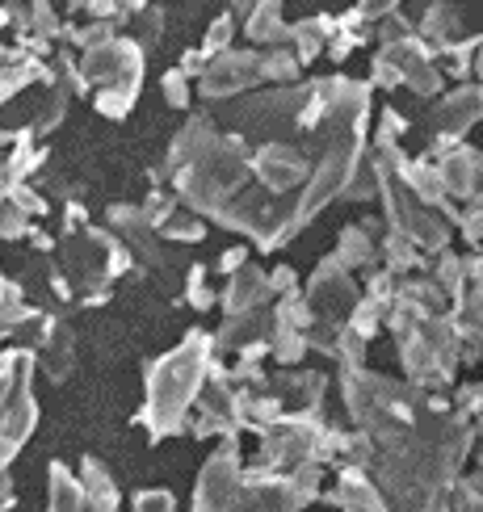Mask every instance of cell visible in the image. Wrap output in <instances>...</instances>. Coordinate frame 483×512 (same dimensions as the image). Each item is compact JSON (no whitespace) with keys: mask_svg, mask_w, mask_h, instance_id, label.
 Returning <instances> with one entry per match:
<instances>
[{"mask_svg":"<svg viewBox=\"0 0 483 512\" xmlns=\"http://www.w3.org/2000/svg\"><path fill=\"white\" fill-rule=\"evenodd\" d=\"M206 366V336H189L185 349L152 370V416L173 429V420L185 412V403L198 395V378Z\"/></svg>","mask_w":483,"mask_h":512,"instance_id":"1","label":"cell"},{"mask_svg":"<svg viewBox=\"0 0 483 512\" xmlns=\"http://www.w3.org/2000/svg\"><path fill=\"white\" fill-rule=\"evenodd\" d=\"M257 80H265L261 55H252V51H223V55L210 59V68H202V93L206 97L240 93V89H252Z\"/></svg>","mask_w":483,"mask_h":512,"instance_id":"2","label":"cell"},{"mask_svg":"<svg viewBox=\"0 0 483 512\" xmlns=\"http://www.w3.org/2000/svg\"><path fill=\"white\" fill-rule=\"evenodd\" d=\"M475 114H479V93H475V89L450 93L446 101H437L433 122H429V135H433L437 143H450V139H458V135L475 122Z\"/></svg>","mask_w":483,"mask_h":512,"instance_id":"3","label":"cell"},{"mask_svg":"<svg viewBox=\"0 0 483 512\" xmlns=\"http://www.w3.org/2000/svg\"><path fill=\"white\" fill-rule=\"evenodd\" d=\"M437 181L441 189H450L458 198H475V185H479V156L471 147H454V152L437 164Z\"/></svg>","mask_w":483,"mask_h":512,"instance_id":"4","label":"cell"},{"mask_svg":"<svg viewBox=\"0 0 483 512\" xmlns=\"http://www.w3.org/2000/svg\"><path fill=\"white\" fill-rule=\"evenodd\" d=\"M269 298V277L252 265V261H244L240 269H236V277H231V286H227V298H223V307L227 311H252L257 303H265Z\"/></svg>","mask_w":483,"mask_h":512,"instance_id":"5","label":"cell"},{"mask_svg":"<svg viewBox=\"0 0 483 512\" xmlns=\"http://www.w3.org/2000/svg\"><path fill=\"white\" fill-rule=\"evenodd\" d=\"M420 34H425L433 47H454L462 38V9L450 5V0H433L425 9V21H420Z\"/></svg>","mask_w":483,"mask_h":512,"instance_id":"6","label":"cell"},{"mask_svg":"<svg viewBox=\"0 0 483 512\" xmlns=\"http://www.w3.org/2000/svg\"><path fill=\"white\" fill-rule=\"evenodd\" d=\"M248 38L257 42H290V26L282 21V0H252L248 5Z\"/></svg>","mask_w":483,"mask_h":512,"instance_id":"7","label":"cell"},{"mask_svg":"<svg viewBox=\"0 0 483 512\" xmlns=\"http://www.w3.org/2000/svg\"><path fill=\"white\" fill-rule=\"evenodd\" d=\"M336 34V21L332 17H307V21H294L290 26V42H294V55L303 63H311L328 47V38Z\"/></svg>","mask_w":483,"mask_h":512,"instance_id":"8","label":"cell"},{"mask_svg":"<svg viewBox=\"0 0 483 512\" xmlns=\"http://www.w3.org/2000/svg\"><path fill=\"white\" fill-rule=\"evenodd\" d=\"M374 256V244L362 227H349L341 236V248H336V265H366Z\"/></svg>","mask_w":483,"mask_h":512,"instance_id":"9","label":"cell"},{"mask_svg":"<svg viewBox=\"0 0 483 512\" xmlns=\"http://www.w3.org/2000/svg\"><path fill=\"white\" fill-rule=\"evenodd\" d=\"M160 34H164V17H160V9H143L139 21H135V38H131V42H135L139 51H147Z\"/></svg>","mask_w":483,"mask_h":512,"instance_id":"10","label":"cell"},{"mask_svg":"<svg viewBox=\"0 0 483 512\" xmlns=\"http://www.w3.org/2000/svg\"><path fill=\"white\" fill-rule=\"evenodd\" d=\"M231 21H236V17H231V13H223V17L215 21V26H210L202 55H215V51H223V47H227V42H231V30H236V26H231Z\"/></svg>","mask_w":483,"mask_h":512,"instance_id":"11","label":"cell"},{"mask_svg":"<svg viewBox=\"0 0 483 512\" xmlns=\"http://www.w3.org/2000/svg\"><path fill=\"white\" fill-rule=\"evenodd\" d=\"M160 231L173 240H202V223H194V219H164Z\"/></svg>","mask_w":483,"mask_h":512,"instance_id":"12","label":"cell"},{"mask_svg":"<svg viewBox=\"0 0 483 512\" xmlns=\"http://www.w3.org/2000/svg\"><path fill=\"white\" fill-rule=\"evenodd\" d=\"M164 97H168V105H189V76L168 72L164 76Z\"/></svg>","mask_w":483,"mask_h":512,"instance_id":"13","label":"cell"},{"mask_svg":"<svg viewBox=\"0 0 483 512\" xmlns=\"http://www.w3.org/2000/svg\"><path fill=\"white\" fill-rule=\"evenodd\" d=\"M395 5L399 0H357V21H378V17H387V13H395Z\"/></svg>","mask_w":483,"mask_h":512,"instance_id":"14","label":"cell"},{"mask_svg":"<svg viewBox=\"0 0 483 512\" xmlns=\"http://www.w3.org/2000/svg\"><path fill=\"white\" fill-rule=\"evenodd\" d=\"M244 261H248V252H244V248H231V252H223V261H219V269H223V273H227V269H231V273H236V269H240Z\"/></svg>","mask_w":483,"mask_h":512,"instance_id":"15","label":"cell"},{"mask_svg":"<svg viewBox=\"0 0 483 512\" xmlns=\"http://www.w3.org/2000/svg\"><path fill=\"white\" fill-rule=\"evenodd\" d=\"M5 21H9V17H5V5H0V26H5Z\"/></svg>","mask_w":483,"mask_h":512,"instance_id":"16","label":"cell"}]
</instances>
